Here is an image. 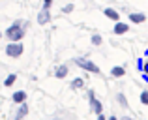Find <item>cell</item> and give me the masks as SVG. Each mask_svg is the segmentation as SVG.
<instances>
[{"label": "cell", "instance_id": "cell-1", "mask_svg": "<svg viewBox=\"0 0 148 120\" xmlns=\"http://www.w3.org/2000/svg\"><path fill=\"white\" fill-rule=\"evenodd\" d=\"M28 26H30L28 21H15L13 25L4 32V36L10 40V43H19V41H23V38H25Z\"/></svg>", "mask_w": 148, "mask_h": 120}, {"label": "cell", "instance_id": "cell-2", "mask_svg": "<svg viewBox=\"0 0 148 120\" xmlns=\"http://www.w3.org/2000/svg\"><path fill=\"white\" fill-rule=\"evenodd\" d=\"M25 53V45L19 41V43H10L6 45V55L10 56V58H19V56Z\"/></svg>", "mask_w": 148, "mask_h": 120}, {"label": "cell", "instance_id": "cell-3", "mask_svg": "<svg viewBox=\"0 0 148 120\" xmlns=\"http://www.w3.org/2000/svg\"><path fill=\"white\" fill-rule=\"evenodd\" d=\"M75 64L79 66V68H83L84 71H90V73H101V69H99L92 60H86V58H75Z\"/></svg>", "mask_w": 148, "mask_h": 120}, {"label": "cell", "instance_id": "cell-4", "mask_svg": "<svg viewBox=\"0 0 148 120\" xmlns=\"http://www.w3.org/2000/svg\"><path fill=\"white\" fill-rule=\"evenodd\" d=\"M11 101L17 103V105H21V103H26V92L25 90H17L11 94Z\"/></svg>", "mask_w": 148, "mask_h": 120}, {"label": "cell", "instance_id": "cell-5", "mask_svg": "<svg viewBox=\"0 0 148 120\" xmlns=\"http://www.w3.org/2000/svg\"><path fill=\"white\" fill-rule=\"evenodd\" d=\"M49 21H51V11L43 8V10L40 11V15H38V25H41V26H43V25H47Z\"/></svg>", "mask_w": 148, "mask_h": 120}, {"label": "cell", "instance_id": "cell-6", "mask_svg": "<svg viewBox=\"0 0 148 120\" xmlns=\"http://www.w3.org/2000/svg\"><path fill=\"white\" fill-rule=\"evenodd\" d=\"M88 101H90V109H92V113H94V115H101V113H103V105H101L99 99L92 98V99H88Z\"/></svg>", "mask_w": 148, "mask_h": 120}, {"label": "cell", "instance_id": "cell-7", "mask_svg": "<svg viewBox=\"0 0 148 120\" xmlns=\"http://www.w3.org/2000/svg\"><path fill=\"white\" fill-rule=\"evenodd\" d=\"M127 30H130V25H126V23H114V28H112V32L116 34V36H122V34H126Z\"/></svg>", "mask_w": 148, "mask_h": 120}, {"label": "cell", "instance_id": "cell-8", "mask_svg": "<svg viewBox=\"0 0 148 120\" xmlns=\"http://www.w3.org/2000/svg\"><path fill=\"white\" fill-rule=\"evenodd\" d=\"M103 15H105L107 19H111V21H114V23H118V21H120L118 11L112 10V8H105V10H103Z\"/></svg>", "mask_w": 148, "mask_h": 120}, {"label": "cell", "instance_id": "cell-9", "mask_svg": "<svg viewBox=\"0 0 148 120\" xmlns=\"http://www.w3.org/2000/svg\"><path fill=\"white\" fill-rule=\"evenodd\" d=\"M26 115H28V105H26V103H21L19 109H17V113H15V118L13 120H23Z\"/></svg>", "mask_w": 148, "mask_h": 120}, {"label": "cell", "instance_id": "cell-10", "mask_svg": "<svg viewBox=\"0 0 148 120\" xmlns=\"http://www.w3.org/2000/svg\"><path fill=\"white\" fill-rule=\"evenodd\" d=\"M68 71H69V68L66 64H62V66H58V68L54 69V77H56V79H64V77L68 75Z\"/></svg>", "mask_w": 148, "mask_h": 120}, {"label": "cell", "instance_id": "cell-11", "mask_svg": "<svg viewBox=\"0 0 148 120\" xmlns=\"http://www.w3.org/2000/svg\"><path fill=\"white\" fill-rule=\"evenodd\" d=\"M111 75L114 77V79H120V77L126 75V68H124V66H114V68L111 69Z\"/></svg>", "mask_w": 148, "mask_h": 120}, {"label": "cell", "instance_id": "cell-12", "mask_svg": "<svg viewBox=\"0 0 148 120\" xmlns=\"http://www.w3.org/2000/svg\"><path fill=\"white\" fill-rule=\"evenodd\" d=\"M130 21L135 23V25H141V23L146 21V15L145 13H130Z\"/></svg>", "mask_w": 148, "mask_h": 120}, {"label": "cell", "instance_id": "cell-13", "mask_svg": "<svg viewBox=\"0 0 148 120\" xmlns=\"http://www.w3.org/2000/svg\"><path fill=\"white\" fill-rule=\"evenodd\" d=\"M83 86H84V79H81V77H77V79H73L71 83H69V88H71V90H81Z\"/></svg>", "mask_w": 148, "mask_h": 120}, {"label": "cell", "instance_id": "cell-14", "mask_svg": "<svg viewBox=\"0 0 148 120\" xmlns=\"http://www.w3.org/2000/svg\"><path fill=\"white\" fill-rule=\"evenodd\" d=\"M15 81H17V73H10V75L6 77V81H4V86H13L15 84Z\"/></svg>", "mask_w": 148, "mask_h": 120}, {"label": "cell", "instance_id": "cell-15", "mask_svg": "<svg viewBox=\"0 0 148 120\" xmlns=\"http://www.w3.org/2000/svg\"><path fill=\"white\" fill-rule=\"evenodd\" d=\"M116 99H118V103L122 107H127V99H126V96H124V94H118V96H116Z\"/></svg>", "mask_w": 148, "mask_h": 120}, {"label": "cell", "instance_id": "cell-16", "mask_svg": "<svg viewBox=\"0 0 148 120\" xmlns=\"http://www.w3.org/2000/svg\"><path fill=\"white\" fill-rule=\"evenodd\" d=\"M101 41H103V38H101L99 34H94V36H92V45H101Z\"/></svg>", "mask_w": 148, "mask_h": 120}, {"label": "cell", "instance_id": "cell-17", "mask_svg": "<svg viewBox=\"0 0 148 120\" xmlns=\"http://www.w3.org/2000/svg\"><path fill=\"white\" fill-rule=\"evenodd\" d=\"M141 103H143V105H148V90L141 92Z\"/></svg>", "mask_w": 148, "mask_h": 120}, {"label": "cell", "instance_id": "cell-18", "mask_svg": "<svg viewBox=\"0 0 148 120\" xmlns=\"http://www.w3.org/2000/svg\"><path fill=\"white\" fill-rule=\"evenodd\" d=\"M143 68H145V62H143V58H137V69H139V71H143Z\"/></svg>", "mask_w": 148, "mask_h": 120}, {"label": "cell", "instance_id": "cell-19", "mask_svg": "<svg viewBox=\"0 0 148 120\" xmlns=\"http://www.w3.org/2000/svg\"><path fill=\"white\" fill-rule=\"evenodd\" d=\"M51 6H53V0H43V8L45 10H51Z\"/></svg>", "mask_w": 148, "mask_h": 120}, {"label": "cell", "instance_id": "cell-20", "mask_svg": "<svg viewBox=\"0 0 148 120\" xmlns=\"http://www.w3.org/2000/svg\"><path fill=\"white\" fill-rule=\"evenodd\" d=\"M73 11V4H68V6L64 8V13H71Z\"/></svg>", "mask_w": 148, "mask_h": 120}, {"label": "cell", "instance_id": "cell-21", "mask_svg": "<svg viewBox=\"0 0 148 120\" xmlns=\"http://www.w3.org/2000/svg\"><path fill=\"white\" fill-rule=\"evenodd\" d=\"M86 96H88V99H92V98H96V92L94 90H86Z\"/></svg>", "mask_w": 148, "mask_h": 120}, {"label": "cell", "instance_id": "cell-22", "mask_svg": "<svg viewBox=\"0 0 148 120\" xmlns=\"http://www.w3.org/2000/svg\"><path fill=\"white\" fill-rule=\"evenodd\" d=\"M143 73H145V75H148V60L145 62V68H143Z\"/></svg>", "mask_w": 148, "mask_h": 120}, {"label": "cell", "instance_id": "cell-23", "mask_svg": "<svg viewBox=\"0 0 148 120\" xmlns=\"http://www.w3.org/2000/svg\"><path fill=\"white\" fill-rule=\"evenodd\" d=\"M98 120H107V117H105V115L101 113V115H98Z\"/></svg>", "mask_w": 148, "mask_h": 120}, {"label": "cell", "instance_id": "cell-24", "mask_svg": "<svg viewBox=\"0 0 148 120\" xmlns=\"http://www.w3.org/2000/svg\"><path fill=\"white\" fill-rule=\"evenodd\" d=\"M143 79H145V83H148V75H145V73H143Z\"/></svg>", "mask_w": 148, "mask_h": 120}, {"label": "cell", "instance_id": "cell-25", "mask_svg": "<svg viewBox=\"0 0 148 120\" xmlns=\"http://www.w3.org/2000/svg\"><path fill=\"white\" fill-rule=\"evenodd\" d=\"M107 120H120V118H116V117H109Z\"/></svg>", "mask_w": 148, "mask_h": 120}, {"label": "cell", "instance_id": "cell-26", "mask_svg": "<svg viewBox=\"0 0 148 120\" xmlns=\"http://www.w3.org/2000/svg\"><path fill=\"white\" fill-rule=\"evenodd\" d=\"M120 120H131L130 117H124V118H120Z\"/></svg>", "mask_w": 148, "mask_h": 120}, {"label": "cell", "instance_id": "cell-27", "mask_svg": "<svg viewBox=\"0 0 148 120\" xmlns=\"http://www.w3.org/2000/svg\"><path fill=\"white\" fill-rule=\"evenodd\" d=\"M145 55H146V56H148V47H146V51H145Z\"/></svg>", "mask_w": 148, "mask_h": 120}, {"label": "cell", "instance_id": "cell-28", "mask_svg": "<svg viewBox=\"0 0 148 120\" xmlns=\"http://www.w3.org/2000/svg\"><path fill=\"white\" fill-rule=\"evenodd\" d=\"M0 40H2V30H0Z\"/></svg>", "mask_w": 148, "mask_h": 120}]
</instances>
